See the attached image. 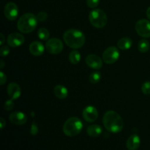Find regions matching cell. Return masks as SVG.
Listing matches in <instances>:
<instances>
[{
	"instance_id": "19",
	"label": "cell",
	"mask_w": 150,
	"mask_h": 150,
	"mask_svg": "<svg viewBox=\"0 0 150 150\" xmlns=\"http://www.w3.org/2000/svg\"><path fill=\"white\" fill-rule=\"evenodd\" d=\"M132 45H133V41L129 38H122L119 40L117 42V47L123 51L130 49Z\"/></svg>"
},
{
	"instance_id": "26",
	"label": "cell",
	"mask_w": 150,
	"mask_h": 150,
	"mask_svg": "<svg viewBox=\"0 0 150 150\" xmlns=\"http://www.w3.org/2000/svg\"><path fill=\"white\" fill-rule=\"evenodd\" d=\"M14 107V103H13V100L10 99L6 101L4 104V109L7 111H11Z\"/></svg>"
},
{
	"instance_id": "13",
	"label": "cell",
	"mask_w": 150,
	"mask_h": 150,
	"mask_svg": "<svg viewBox=\"0 0 150 150\" xmlns=\"http://www.w3.org/2000/svg\"><path fill=\"white\" fill-rule=\"evenodd\" d=\"M9 120L10 122L16 125H23L27 122V117L21 111H14L9 116Z\"/></svg>"
},
{
	"instance_id": "21",
	"label": "cell",
	"mask_w": 150,
	"mask_h": 150,
	"mask_svg": "<svg viewBox=\"0 0 150 150\" xmlns=\"http://www.w3.org/2000/svg\"><path fill=\"white\" fill-rule=\"evenodd\" d=\"M149 42L147 40L142 39L141 40L138 44V49L142 53H146L149 49Z\"/></svg>"
},
{
	"instance_id": "14",
	"label": "cell",
	"mask_w": 150,
	"mask_h": 150,
	"mask_svg": "<svg viewBox=\"0 0 150 150\" xmlns=\"http://www.w3.org/2000/svg\"><path fill=\"white\" fill-rule=\"evenodd\" d=\"M7 95L12 100L18 99L21 95V89L20 86L16 83H10L7 88Z\"/></svg>"
},
{
	"instance_id": "32",
	"label": "cell",
	"mask_w": 150,
	"mask_h": 150,
	"mask_svg": "<svg viewBox=\"0 0 150 150\" xmlns=\"http://www.w3.org/2000/svg\"><path fill=\"white\" fill-rule=\"evenodd\" d=\"M0 36H1V40H0V44H1V45H4V42H5V38H4V35H3L2 33L0 34Z\"/></svg>"
},
{
	"instance_id": "6",
	"label": "cell",
	"mask_w": 150,
	"mask_h": 150,
	"mask_svg": "<svg viewBox=\"0 0 150 150\" xmlns=\"http://www.w3.org/2000/svg\"><path fill=\"white\" fill-rule=\"evenodd\" d=\"M120 51L115 46H110L104 51L103 54V60L108 64L115 63L120 58Z\"/></svg>"
},
{
	"instance_id": "2",
	"label": "cell",
	"mask_w": 150,
	"mask_h": 150,
	"mask_svg": "<svg viewBox=\"0 0 150 150\" xmlns=\"http://www.w3.org/2000/svg\"><path fill=\"white\" fill-rule=\"evenodd\" d=\"M63 40L66 45L73 49L81 48L85 43V36L81 31L76 29H70L63 35Z\"/></svg>"
},
{
	"instance_id": "3",
	"label": "cell",
	"mask_w": 150,
	"mask_h": 150,
	"mask_svg": "<svg viewBox=\"0 0 150 150\" xmlns=\"http://www.w3.org/2000/svg\"><path fill=\"white\" fill-rule=\"evenodd\" d=\"M38 22L37 16L32 13H26L19 18L17 22L18 29L21 33L29 34L35 30Z\"/></svg>"
},
{
	"instance_id": "27",
	"label": "cell",
	"mask_w": 150,
	"mask_h": 150,
	"mask_svg": "<svg viewBox=\"0 0 150 150\" xmlns=\"http://www.w3.org/2000/svg\"><path fill=\"white\" fill-rule=\"evenodd\" d=\"M37 18H38V21H40V22H43L47 20L48 18V14L47 13L44 11H41L40 13H38V14L37 15Z\"/></svg>"
},
{
	"instance_id": "24",
	"label": "cell",
	"mask_w": 150,
	"mask_h": 150,
	"mask_svg": "<svg viewBox=\"0 0 150 150\" xmlns=\"http://www.w3.org/2000/svg\"><path fill=\"white\" fill-rule=\"evenodd\" d=\"M142 91L144 95H150V81H146L143 83L142 86Z\"/></svg>"
},
{
	"instance_id": "1",
	"label": "cell",
	"mask_w": 150,
	"mask_h": 150,
	"mask_svg": "<svg viewBox=\"0 0 150 150\" xmlns=\"http://www.w3.org/2000/svg\"><path fill=\"white\" fill-rule=\"evenodd\" d=\"M104 127L110 133H117L122 131L124 122L120 114L114 111H108L103 118Z\"/></svg>"
},
{
	"instance_id": "15",
	"label": "cell",
	"mask_w": 150,
	"mask_h": 150,
	"mask_svg": "<svg viewBox=\"0 0 150 150\" xmlns=\"http://www.w3.org/2000/svg\"><path fill=\"white\" fill-rule=\"evenodd\" d=\"M29 52L32 55L35 56V57H40L45 51V47H44L43 44L40 41H34L29 45Z\"/></svg>"
},
{
	"instance_id": "29",
	"label": "cell",
	"mask_w": 150,
	"mask_h": 150,
	"mask_svg": "<svg viewBox=\"0 0 150 150\" xmlns=\"http://www.w3.org/2000/svg\"><path fill=\"white\" fill-rule=\"evenodd\" d=\"M38 127L36 123L35 122L32 123V125H31V128H30V133L33 136H35V135L38 134Z\"/></svg>"
},
{
	"instance_id": "30",
	"label": "cell",
	"mask_w": 150,
	"mask_h": 150,
	"mask_svg": "<svg viewBox=\"0 0 150 150\" xmlns=\"http://www.w3.org/2000/svg\"><path fill=\"white\" fill-rule=\"evenodd\" d=\"M0 78H1L0 84L4 85L6 83V81H7V76H6V75L2 71L0 72Z\"/></svg>"
},
{
	"instance_id": "25",
	"label": "cell",
	"mask_w": 150,
	"mask_h": 150,
	"mask_svg": "<svg viewBox=\"0 0 150 150\" xmlns=\"http://www.w3.org/2000/svg\"><path fill=\"white\" fill-rule=\"evenodd\" d=\"M10 48L7 45H1V48H0V55L1 57H5L10 54Z\"/></svg>"
},
{
	"instance_id": "34",
	"label": "cell",
	"mask_w": 150,
	"mask_h": 150,
	"mask_svg": "<svg viewBox=\"0 0 150 150\" xmlns=\"http://www.w3.org/2000/svg\"><path fill=\"white\" fill-rule=\"evenodd\" d=\"M0 64H1V69H3V67H4V62L3 61V60H1V61H0Z\"/></svg>"
},
{
	"instance_id": "16",
	"label": "cell",
	"mask_w": 150,
	"mask_h": 150,
	"mask_svg": "<svg viewBox=\"0 0 150 150\" xmlns=\"http://www.w3.org/2000/svg\"><path fill=\"white\" fill-rule=\"evenodd\" d=\"M141 144L140 137L137 134H133L127 139L126 146L128 150H137Z\"/></svg>"
},
{
	"instance_id": "8",
	"label": "cell",
	"mask_w": 150,
	"mask_h": 150,
	"mask_svg": "<svg viewBox=\"0 0 150 150\" xmlns=\"http://www.w3.org/2000/svg\"><path fill=\"white\" fill-rule=\"evenodd\" d=\"M135 29L139 36L144 38H150V21L141 19L136 22Z\"/></svg>"
},
{
	"instance_id": "10",
	"label": "cell",
	"mask_w": 150,
	"mask_h": 150,
	"mask_svg": "<svg viewBox=\"0 0 150 150\" xmlns=\"http://www.w3.org/2000/svg\"><path fill=\"white\" fill-rule=\"evenodd\" d=\"M25 38L22 34L20 33H12L8 35L7 38V45L12 48H16L22 45L24 42Z\"/></svg>"
},
{
	"instance_id": "12",
	"label": "cell",
	"mask_w": 150,
	"mask_h": 150,
	"mask_svg": "<svg viewBox=\"0 0 150 150\" xmlns=\"http://www.w3.org/2000/svg\"><path fill=\"white\" fill-rule=\"evenodd\" d=\"M102 59L95 54H89L86 57L85 62L86 65L94 70H99L103 67Z\"/></svg>"
},
{
	"instance_id": "17",
	"label": "cell",
	"mask_w": 150,
	"mask_h": 150,
	"mask_svg": "<svg viewBox=\"0 0 150 150\" xmlns=\"http://www.w3.org/2000/svg\"><path fill=\"white\" fill-rule=\"evenodd\" d=\"M54 93L59 99H65L68 96V90L63 85H57L54 88Z\"/></svg>"
},
{
	"instance_id": "33",
	"label": "cell",
	"mask_w": 150,
	"mask_h": 150,
	"mask_svg": "<svg viewBox=\"0 0 150 150\" xmlns=\"http://www.w3.org/2000/svg\"><path fill=\"white\" fill-rule=\"evenodd\" d=\"M146 16H147V18H149V20L150 21V7H148V9L146 10Z\"/></svg>"
},
{
	"instance_id": "4",
	"label": "cell",
	"mask_w": 150,
	"mask_h": 150,
	"mask_svg": "<svg viewBox=\"0 0 150 150\" xmlns=\"http://www.w3.org/2000/svg\"><path fill=\"white\" fill-rule=\"evenodd\" d=\"M83 129L81 120L76 117H72L66 120L63 125V133L69 137H73L81 133Z\"/></svg>"
},
{
	"instance_id": "18",
	"label": "cell",
	"mask_w": 150,
	"mask_h": 150,
	"mask_svg": "<svg viewBox=\"0 0 150 150\" xmlns=\"http://www.w3.org/2000/svg\"><path fill=\"white\" fill-rule=\"evenodd\" d=\"M86 132H87V134L91 137H98L103 133V129L101 126L98 125H92L87 127Z\"/></svg>"
},
{
	"instance_id": "9",
	"label": "cell",
	"mask_w": 150,
	"mask_h": 150,
	"mask_svg": "<svg viewBox=\"0 0 150 150\" xmlns=\"http://www.w3.org/2000/svg\"><path fill=\"white\" fill-rule=\"evenodd\" d=\"M4 14L9 21H15L18 16V7L14 2H8L4 8Z\"/></svg>"
},
{
	"instance_id": "5",
	"label": "cell",
	"mask_w": 150,
	"mask_h": 150,
	"mask_svg": "<svg viewBox=\"0 0 150 150\" xmlns=\"http://www.w3.org/2000/svg\"><path fill=\"white\" fill-rule=\"evenodd\" d=\"M89 20L91 24L97 29L105 27L107 23V15L101 9H94L89 13Z\"/></svg>"
},
{
	"instance_id": "31",
	"label": "cell",
	"mask_w": 150,
	"mask_h": 150,
	"mask_svg": "<svg viewBox=\"0 0 150 150\" xmlns=\"http://www.w3.org/2000/svg\"><path fill=\"white\" fill-rule=\"evenodd\" d=\"M0 125H1V129H3L6 126V122L3 118H0Z\"/></svg>"
},
{
	"instance_id": "28",
	"label": "cell",
	"mask_w": 150,
	"mask_h": 150,
	"mask_svg": "<svg viewBox=\"0 0 150 150\" xmlns=\"http://www.w3.org/2000/svg\"><path fill=\"white\" fill-rule=\"evenodd\" d=\"M100 0H86V4L89 8L94 9L98 6Z\"/></svg>"
},
{
	"instance_id": "22",
	"label": "cell",
	"mask_w": 150,
	"mask_h": 150,
	"mask_svg": "<svg viewBox=\"0 0 150 150\" xmlns=\"http://www.w3.org/2000/svg\"><path fill=\"white\" fill-rule=\"evenodd\" d=\"M38 38L40 40H48V38L50 37L49 31L46 28L42 27L40 29H39V30H38Z\"/></svg>"
},
{
	"instance_id": "11",
	"label": "cell",
	"mask_w": 150,
	"mask_h": 150,
	"mask_svg": "<svg viewBox=\"0 0 150 150\" xmlns=\"http://www.w3.org/2000/svg\"><path fill=\"white\" fill-rule=\"evenodd\" d=\"M82 116L83 120L87 122H94L98 117V111L95 107L89 105L83 110Z\"/></svg>"
},
{
	"instance_id": "23",
	"label": "cell",
	"mask_w": 150,
	"mask_h": 150,
	"mask_svg": "<svg viewBox=\"0 0 150 150\" xmlns=\"http://www.w3.org/2000/svg\"><path fill=\"white\" fill-rule=\"evenodd\" d=\"M101 74L99 72H93L89 76V81L92 83H97L100 81Z\"/></svg>"
},
{
	"instance_id": "7",
	"label": "cell",
	"mask_w": 150,
	"mask_h": 150,
	"mask_svg": "<svg viewBox=\"0 0 150 150\" xmlns=\"http://www.w3.org/2000/svg\"><path fill=\"white\" fill-rule=\"evenodd\" d=\"M64 45L61 40L58 38H51L47 40L45 49L51 54H59L62 51Z\"/></svg>"
},
{
	"instance_id": "20",
	"label": "cell",
	"mask_w": 150,
	"mask_h": 150,
	"mask_svg": "<svg viewBox=\"0 0 150 150\" xmlns=\"http://www.w3.org/2000/svg\"><path fill=\"white\" fill-rule=\"evenodd\" d=\"M69 61L73 64H79L81 61V54L77 50H73L69 54Z\"/></svg>"
}]
</instances>
